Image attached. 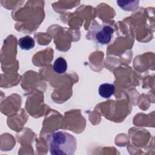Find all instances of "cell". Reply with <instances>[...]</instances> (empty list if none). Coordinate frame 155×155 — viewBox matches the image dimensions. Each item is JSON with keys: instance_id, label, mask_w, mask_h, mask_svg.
Segmentation results:
<instances>
[{"instance_id": "6da1fadb", "label": "cell", "mask_w": 155, "mask_h": 155, "mask_svg": "<svg viewBox=\"0 0 155 155\" xmlns=\"http://www.w3.org/2000/svg\"><path fill=\"white\" fill-rule=\"evenodd\" d=\"M76 139L62 131L53 133L48 139V148L52 155H73L76 150Z\"/></svg>"}, {"instance_id": "7a4b0ae2", "label": "cell", "mask_w": 155, "mask_h": 155, "mask_svg": "<svg viewBox=\"0 0 155 155\" xmlns=\"http://www.w3.org/2000/svg\"><path fill=\"white\" fill-rule=\"evenodd\" d=\"M114 29L108 25H99L94 22L91 24L87 35L88 39H91L101 45L108 44L113 38Z\"/></svg>"}, {"instance_id": "3957f363", "label": "cell", "mask_w": 155, "mask_h": 155, "mask_svg": "<svg viewBox=\"0 0 155 155\" xmlns=\"http://www.w3.org/2000/svg\"><path fill=\"white\" fill-rule=\"evenodd\" d=\"M115 91V87L112 84L104 83L100 85L98 92L99 94L103 98L108 99L113 95Z\"/></svg>"}, {"instance_id": "277c9868", "label": "cell", "mask_w": 155, "mask_h": 155, "mask_svg": "<svg viewBox=\"0 0 155 155\" xmlns=\"http://www.w3.org/2000/svg\"><path fill=\"white\" fill-rule=\"evenodd\" d=\"M18 45L22 50H29L35 47V42L31 36L27 35L19 39Z\"/></svg>"}, {"instance_id": "5b68a950", "label": "cell", "mask_w": 155, "mask_h": 155, "mask_svg": "<svg viewBox=\"0 0 155 155\" xmlns=\"http://www.w3.org/2000/svg\"><path fill=\"white\" fill-rule=\"evenodd\" d=\"M53 68L55 73L58 74H63L67 69V61L64 58L59 57L54 62Z\"/></svg>"}, {"instance_id": "8992f818", "label": "cell", "mask_w": 155, "mask_h": 155, "mask_svg": "<svg viewBox=\"0 0 155 155\" xmlns=\"http://www.w3.org/2000/svg\"><path fill=\"white\" fill-rule=\"evenodd\" d=\"M131 1H117L118 5L126 11H134L138 8V1H135L132 4H130Z\"/></svg>"}]
</instances>
